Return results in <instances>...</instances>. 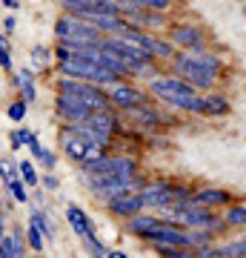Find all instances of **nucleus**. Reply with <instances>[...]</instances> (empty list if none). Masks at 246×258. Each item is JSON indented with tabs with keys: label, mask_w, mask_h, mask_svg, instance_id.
Segmentation results:
<instances>
[{
	"label": "nucleus",
	"mask_w": 246,
	"mask_h": 258,
	"mask_svg": "<svg viewBox=\"0 0 246 258\" xmlns=\"http://www.w3.org/2000/svg\"><path fill=\"white\" fill-rule=\"evenodd\" d=\"M175 75L186 81L195 89H203V92H212V86L218 83L220 72H223V60H220L215 52L209 49H201V52H178L172 57Z\"/></svg>",
	"instance_id": "f257e3e1"
},
{
	"label": "nucleus",
	"mask_w": 246,
	"mask_h": 258,
	"mask_svg": "<svg viewBox=\"0 0 246 258\" xmlns=\"http://www.w3.org/2000/svg\"><path fill=\"white\" fill-rule=\"evenodd\" d=\"M149 92L155 95L157 101H163L166 106L183 109V112H195L198 109V101H201L198 89L189 86L186 81H181V78H155V81L149 83Z\"/></svg>",
	"instance_id": "f03ea898"
},
{
	"label": "nucleus",
	"mask_w": 246,
	"mask_h": 258,
	"mask_svg": "<svg viewBox=\"0 0 246 258\" xmlns=\"http://www.w3.org/2000/svg\"><path fill=\"white\" fill-rule=\"evenodd\" d=\"M57 69H60L63 78L89 81V83H98V86H115V83H120V75H115L112 69L95 63V60H83V57H74V55H63V52H57Z\"/></svg>",
	"instance_id": "7ed1b4c3"
},
{
	"label": "nucleus",
	"mask_w": 246,
	"mask_h": 258,
	"mask_svg": "<svg viewBox=\"0 0 246 258\" xmlns=\"http://www.w3.org/2000/svg\"><path fill=\"white\" fill-rule=\"evenodd\" d=\"M103 52H109L112 57H118L120 63L126 66L129 75H152L155 72V57L149 55V52H143L140 46H132V43H126L123 37H103L101 43Z\"/></svg>",
	"instance_id": "20e7f679"
},
{
	"label": "nucleus",
	"mask_w": 246,
	"mask_h": 258,
	"mask_svg": "<svg viewBox=\"0 0 246 258\" xmlns=\"http://www.w3.org/2000/svg\"><path fill=\"white\" fill-rule=\"evenodd\" d=\"M55 35L63 46H101L103 43V32L95 29L92 23L74 18V15H63L55 23Z\"/></svg>",
	"instance_id": "39448f33"
},
{
	"label": "nucleus",
	"mask_w": 246,
	"mask_h": 258,
	"mask_svg": "<svg viewBox=\"0 0 246 258\" xmlns=\"http://www.w3.org/2000/svg\"><path fill=\"white\" fill-rule=\"evenodd\" d=\"M60 147H63V152L72 158L74 164H80V166H86V164H92V161H98V158L106 155V147H101V144H95L92 138H86L72 123L60 132Z\"/></svg>",
	"instance_id": "423d86ee"
},
{
	"label": "nucleus",
	"mask_w": 246,
	"mask_h": 258,
	"mask_svg": "<svg viewBox=\"0 0 246 258\" xmlns=\"http://www.w3.org/2000/svg\"><path fill=\"white\" fill-rule=\"evenodd\" d=\"M57 92H66V95H72V98H77V101H83L92 112H106V109H112L109 92H103L98 83L74 81V78H60V83H57Z\"/></svg>",
	"instance_id": "0eeeda50"
},
{
	"label": "nucleus",
	"mask_w": 246,
	"mask_h": 258,
	"mask_svg": "<svg viewBox=\"0 0 246 258\" xmlns=\"http://www.w3.org/2000/svg\"><path fill=\"white\" fill-rule=\"evenodd\" d=\"M77 132H83L86 138H92L95 144H101V147H106L112 141V135H115V129H118V115L112 109L106 112H95V115H89L86 120H80V123H72Z\"/></svg>",
	"instance_id": "6e6552de"
},
{
	"label": "nucleus",
	"mask_w": 246,
	"mask_h": 258,
	"mask_svg": "<svg viewBox=\"0 0 246 258\" xmlns=\"http://www.w3.org/2000/svg\"><path fill=\"white\" fill-rule=\"evenodd\" d=\"M140 198H143L146 207H155V210H169L175 204H186L192 201V195L181 186H172V184H149L140 189Z\"/></svg>",
	"instance_id": "1a4fd4ad"
},
{
	"label": "nucleus",
	"mask_w": 246,
	"mask_h": 258,
	"mask_svg": "<svg viewBox=\"0 0 246 258\" xmlns=\"http://www.w3.org/2000/svg\"><path fill=\"white\" fill-rule=\"evenodd\" d=\"M169 43L183 52H201V49H209V35L203 26H195V23H172Z\"/></svg>",
	"instance_id": "9d476101"
},
{
	"label": "nucleus",
	"mask_w": 246,
	"mask_h": 258,
	"mask_svg": "<svg viewBox=\"0 0 246 258\" xmlns=\"http://www.w3.org/2000/svg\"><path fill=\"white\" fill-rule=\"evenodd\" d=\"M86 178H101V175H137V161L126 155H103L98 161L83 166Z\"/></svg>",
	"instance_id": "9b49d317"
},
{
	"label": "nucleus",
	"mask_w": 246,
	"mask_h": 258,
	"mask_svg": "<svg viewBox=\"0 0 246 258\" xmlns=\"http://www.w3.org/2000/svg\"><path fill=\"white\" fill-rule=\"evenodd\" d=\"M92 195H101L106 201L118 198V195H126V192H135V186L140 184L137 175H101V178H86Z\"/></svg>",
	"instance_id": "f8f14e48"
},
{
	"label": "nucleus",
	"mask_w": 246,
	"mask_h": 258,
	"mask_svg": "<svg viewBox=\"0 0 246 258\" xmlns=\"http://www.w3.org/2000/svg\"><path fill=\"white\" fill-rule=\"evenodd\" d=\"M120 18L126 20L129 26L143 29V32H155V35L169 26L163 12H152V9H120Z\"/></svg>",
	"instance_id": "ddd939ff"
},
{
	"label": "nucleus",
	"mask_w": 246,
	"mask_h": 258,
	"mask_svg": "<svg viewBox=\"0 0 246 258\" xmlns=\"http://www.w3.org/2000/svg\"><path fill=\"white\" fill-rule=\"evenodd\" d=\"M109 103L115 109L132 112V109H137V106L146 103V95L140 92V89H135V86H129V83L120 81V83H115V86H109Z\"/></svg>",
	"instance_id": "4468645a"
},
{
	"label": "nucleus",
	"mask_w": 246,
	"mask_h": 258,
	"mask_svg": "<svg viewBox=\"0 0 246 258\" xmlns=\"http://www.w3.org/2000/svg\"><path fill=\"white\" fill-rule=\"evenodd\" d=\"M55 106H57V115H60L66 123H80V120H86L89 115H95L83 101H77V98H72V95H66V92H57Z\"/></svg>",
	"instance_id": "2eb2a0df"
},
{
	"label": "nucleus",
	"mask_w": 246,
	"mask_h": 258,
	"mask_svg": "<svg viewBox=\"0 0 246 258\" xmlns=\"http://www.w3.org/2000/svg\"><path fill=\"white\" fill-rule=\"evenodd\" d=\"M106 207H109L112 215L135 218V215H140V210H143L146 204H143V198H140V192H126V195H118V198L106 201Z\"/></svg>",
	"instance_id": "dca6fc26"
},
{
	"label": "nucleus",
	"mask_w": 246,
	"mask_h": 258,
	"mask_svg": "<svg viewBox=\"0 0 246 258\" xmlns=\"http://www.w3.org/2000/svg\"><path fill=\"white\" fill-rule=\"evenodd\" d=\"M229 109H232V103H229L226 95L206 92V95H201L195 115H206V118H223V115H229Z\"/></svg>",
	"instance_id": "f3484780"
},
{
	"label": "nucleus",
	"mask_w": 246,
	"mask_h": 258,
	"mask_svg": "<svg viewBox=\"0 0 246 258\" xmlns=\"http://www.w3.org/2000/svg\"><path fill=\"white\" fill-rule=\"evenodd\" d=\"M66 221H69V227H72L74 235H80V238H89V235H95L92 218L80 210V207H74V204H69V207H66Z\"/></svg>",
	"instance_id": "a211bd4d"
},
{
	"label": "nucleus",
	"mask_w": 246,
	"mask_h": 258,
	"mask_svg": "<svg viewBox=\"0 0 246 258\" xmlns=\"http://www.w3.org/2000/svg\"><path fill=\"white\" fill-rule=\"evenodd\" d=\"M192 201L201 204V207H229L232 204V195L226 189H215V186H203L198 192H192Z\"/></svg>",
	"instance_id": "6ab92c4d"
},
{
	"label": "nucleus",
	"mask_w": 246,
	"mask_h": 258,
	"mask_svg": "<svg viewBox=\"0 0 246 258\" xmlns=\"http://www.w3.org/2000/svg\"><path fill=\"white\" fill-rule=\"evenodd\" d=\"M0 258H26V244H23V235L20 232H12L3 238L0 244Z\"/></svg>",
	"instance_id": "aec40b11"
},
{
	"label": "nucleus",
	"mask_w": 246,
	"mask_h": 258,
	"mask_svg": "<svg viewBox=\"0 0 246 258\" xmlns=\"http://www.w3.org/2000/svg\"><path fill=\"white\" fill-rule=\"evenodd\" d=\"M120 9H152V12H166L172 6V0H115Z\"/></svg>",
	"instance_id": "412c9836"
},
{
	"label": "nucleus",
	"mask_w": 246,
	"mask_h": 258,
	"mask_svg": "<svg viewBox=\"0 0 246 258\" xmlns=\"http://www.w3.org/2000/svg\"><path fill=\"white\" fill-rule=\"evenodd\" d=\"M132 118H135L137 123H143V126H157V123H163V115H160L155 106H149V103L132 109Z\"/></svg>",
	"instance_id": "4be33fe9"
},
{
	"label": "nucleus",
	"mask_w": 246,
	"mask_h": 258,
	"mask_svg": "<svg viewBox=\"0 0 246 258\" xmlns=\"http://www.w3.org/2000/svg\"><path fill=\"white\" fill-rule=\"evenodd\" d=\"M18 86H20V101L32 103L35 101V78H32V72L29 69H23V72H18Z\"/></svg>",
	"instance_id": "5701e85b"
},
{
	"label": "nucleus",
	"mask_w": 246,
	"mask_h": 258,
	"mask_svg": "<svg viewBox=\"0 0 246 258\" xmlns=\"http://www.w3.org/2000/svg\"><path fill=\"white\" fill-rule=\"evenodd\" d=\"M226 227H246V207L243 204H229L226 215H223Z\"/></svg>",
	"instance_id": "b1692460"
},
{
	"label": "nucleus",
	"mask_w": 246,
	"mask_h": 258,
	"mask_svg": "<svg viewBox=\"0 0 246 258\" xmlns=\"http://www.w3.org/2000/svg\"><path fill=\"white\" fill-rule=\"evenodd\" d=\"M220 258H246V238L220 247Z\"/></svg>",
	"instance_id": "393cba45"
},
{
	"label": "nucleus",
	"mask_w": 246,
	"mask_h": 258,
	"mask_svg": "<svg viewBox=\"0 0 246 258\" xmlns=\"http://www.w3.org/2000/svg\"><path fill=\"white\" fill-rule=\"evenodd\" d=\"M32 221L37 224V227H40V232H43V238H55V227H52V221H49V215H46V212H32Z\"/></svg>",
	"instance_id": "a878e982"
},
{
	"label": "nucleus",
	"mask_w": 246,
	"mask_h": 258,
	"mask_svg": "<svg viewBox=\"0 0 246 258\" xmlns=\"http://www.w3.org/2000/svg\"><path fill=\"white\" fill-rule=\"evenodd\" d=\"M26 241H29V247L35 249V252H40V249H43V232H40V227H37L35 221L29 224V230H26Z\"/></svg>",
	"instance_id": "bb28decb"
},
{
	"label": "nucleus",
	"mask_w": 246,
	"mask_h": 258,
	"mask_svg": "<svg viewBox=\"0 0 246 258\" xmlns=\"http://www.w3.org/2000/svg\"><path fill=\"white\" fill-rule=\"evenodd\" d=\"M20 181L23 184H29V186H35L37 184V172H35V164L32 161H20Z\"/></svg>",
	"instance_id": "cd10ccee"
},
{
	"label": "nucleus",
	"mask_w": 246,
	"mask_h": 258,
	"mask_svg": "<svg viewBox=\"0 0 246 258\" xmlns=\"http://www.w3.org/2000/svg\"><path fill=\"white\" fill-rule=\"evenodd\" d=\"M9 189H12V195H15V201H20V204H26V184L23 181H9Z\"/></svg>",
	"instance_id": "c85d7f7f"
},
{
	"label": "nucleus",
	"mask_w": 246,
	"mask_h": 258,
	"mask_svg": "<svg viewBox=\"0 0 246 258\" xmlns=\"http://www.w3.org/2000/svg\"><path fill=\"white\" fill-rule=\"evenodd\" d=\"M26 106H29L26 101H15L9 106V118L12 120H23V118H26Z\"/></svg>",
	"instance_id": "c756f323"
},
{
	"label": "nucleus",
	"mask_w": 246,
	"mask_h": 258,
	"mask_svg": "<svg viewBox=\"0 0 246 258\" xmlns=\"http://www.w3.org/2000/svg\"><path fill=\"white\" fill-rule=\"evenodd\" d=\"M32 141V132L29 129H18V132H12V147L15 149H20L23 144H29Z\"/></svg>",
	"instance_id": "7c9ffc66"
},
{
	"label": "nucleus",
	"mask_w": 246,
	"mask_h": 258,
	"mask_svg": "<svg viewBox=\"0 0 246 258\" xmlns=\"http://www.w3.org/2000/svg\"><path fill=\"white\" fill-rule=\"evenodd\" d=\"M0 178L9 184V181H15V172H12V164L9 161H0Z\"/></svg>",
	"instance_id": "2f4dec72"
},
{
	"label": "nucleus",
	"mask_w": 246,
	"mask_h": 258,
	"mask_svg": "<svg viewBox=\"0 0 246 258\" xmlns=\"http://www.w3.org/2000/svg\"><path fill=\"white\" fill-rule=\"evenodd\" d=\"M0 66H3V69H12V55H9V49H0Z\"/></svg>",
	"instance_id": "473e14b6"
},
{
	"label": "nucleus",
	"mask_w": 246,
	"mask_h": 258,
	"mask_svg": "<svg viewBox=\"0 0 246 258\" xmlns=\"http://www.w3.org/2000/svg\"><path fill=\"white\" fill-rule=\"evenodd\" d=\"M40 161H43V164H46V169H52V166H55V152H49V149H46V152H43V158H40Z\"/></svg>",
	"instance_id": "72a5a7b5"
},
{
	"label": "nucleus",
	"mask_w": 246,
	"mask_h": 258,
	"mask_svg": "<svg viewBox=\"0 0 246 258\" xmlns=\"http://www.w3.org/2000/svg\"><path fill=\"white\" fill-rule=\"evenodd\" d=\"M46 189H57V178L55 175H46Z\"/></svg>",
	"instance_id": "f704fd0d"
},
{
	"label": "nucleus",
	"mask_w": 246,
	"mask_h": 258,
	"mask_svg": "<svg viewBox=\"0 0 246 258\" xmlns=\"http://www.w3.org/2000/svg\"><path fill=\"white\" fill-rule=\"evenodd\" d=\"M3 230H6V215L0 212V244H3V238H6V235H3Z\"/></svg>",
	"instance_id": "c9c22d12"
},
{
	"label": "nucleus",
	"mask_w": 246,
	"mask_h": 258,
	"mask_svg": "<svg viewBox=\"0 0 246 258\" xmlns=\"http://www.w3.org/2000/svg\"><path fill=\"white\" fill-rule=\"evenodd\" d=\"M106 258H129V255H126V252H120V249H109V255H106Z\"/></svg>",
	"instance_id": "e433bc0d"
},
{
	"label": "nucleus",
	"mask_w": 246,
	"mask_h": 258,
	"mask_svg": "<svg viewBox=\"0 0 246 258\" xmlns=\"http://www.w3.org/2000/svg\"><path fill=\"white\" fill-rule=\"evenodd\" d=\"M3 6H9V9H18V0H3Z\"/></svg>",
	"instance_id": "4c0bfd02"
},
{
	"label": "nucleus",
	"mask_w": 246,
	"mask_h": 258,
	"mask_svg": "<svg viewBox=\"0 0 246 258\" xmlns=\"http://www.w3.org/2000/svg\"><path fill=\"white\" fill-rule=\"evenodd\" d=\"M0 49H9V43H6V37L0 35Z\"/></svg>",
	"instance_id": "58836bf2"
},
{
	"label": "nucleus",
	"mask_w": 246,
	"mask_h": 258,
	"mask_svg": "<svg viewBox=\"0 0 246 258\" xmlns=\"http://www.w3.org/2000/svg\"><path fill=\"white\" fill-rule=\"evenodd\" d=\"M243 12H246V6H243Z\"/></svg>",
	"instance_id": "ea45409f"
}]
</instances>
